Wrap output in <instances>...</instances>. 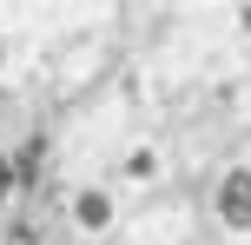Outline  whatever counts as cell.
<instances>
[{"mask_svg": "<svg viewBox=\"0 0 251 245\" xmlns=\"http://www.w3.org/2000/svg\"><path fill=\"white\" fill-rule=\"evenodd\" d=\"M218 219L231 232H251V166H231L218 179Z\"/></svg>", "mask_w": 251, "mask_h": 245, "instance_id": "obj_1", "label": "cell"}, {"mask_svg": "<svg viewBox=\"0 0 251 245\" xmlns=\"http://www.w3.org/2000/svg\"><path fill=\"white\" fill-rule=\"evenodd\" d=\"M106 219H113V206H106L100 192H86V199H79V225H106Z\"/></svg>", "mask_w": 251, "mask_h": 245, "instance_id": "obj_2", "label": "cell"}, {"mask_svg": "<svg viewBox=\"0 0 251 245\" xmlns=\"http://www.w3.org/2000/svg\"><path fill=\"white\" fill-rule=\"evenodd\" d=\"M13 179H20V172H13V159H7V153H0V199H7V192H13Z\"/></svg>", "mask_w": 251, "mask_h": 245, "instance_id": "obj_3", "label": "cell"}]
</instances>
